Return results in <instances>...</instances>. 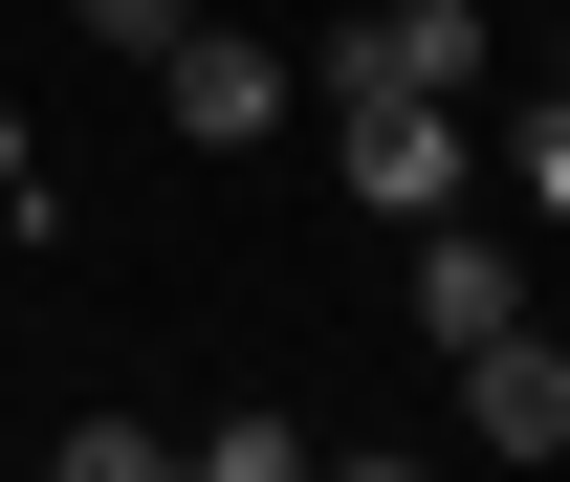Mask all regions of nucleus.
<instances>
[{
	"label": "nucleus",
	"instance_id": "f257e3e1",
	"mask_svg": "<svg viewBox=\"0 0 570 482\" xmlns=\"http://www.w3.org/2000/svg\"><path fill=\"white\" fill-rule=\"evenodd\" d=\"M330 176H352L373 219H439V198H483V154H461V88H352V110H330Z\"/></svg>",
	"mask_w": 570,
	"mask_h": 482
},
{
	"label": "nucleus",
	"instance_id": "f03ea898",
	"mask_svg": "<svg viewBox=\"0 0 570 482\" xmlns=\"http://www.w3.org/2000/svg\"><path fill=\"white\" fill-rule=\"evenodd\" d=\"M154 110H176L198 154H264L285 110H307V67H264L242 22H176V45H154Z\"/></svg>",
	"mask_w": 570,
	"mask_h": 482
},
{
	"label": "nucleus",
	"instance_id": "7ed1b4c3",
	"mask_svg": "<svg viewBox=\"0 0 570 482\" xmlns=\"http://www.w3.org/2000/svg\"><path fill=\"white\" fill-rule=\"evenodd\" d=\"M307 88H330V110H352V88H483V0H373V22L307 45Z\"/></svg>",
	"mask_w": 570,
	"mask_h": 482
},
{
	"label": "nucleus",
	"instance_id": "20e7f679",
	"mask_svg": "<svg viewBox=\"0 0 570 482\" xmlns=\"http://www.w3.org/2000/svg\"><path fill=\"white\" fill-rule=\"evenodd\" d=\"M461 439H483V461H570V351H549V307L461 351Z\"/></svg>",
	"mask_w": 570,
	"mask_h": 482
},
{
	"label": "nucleus",
	"instance_id": "39448f33",
	"mask_svg": "<svg viewBox=\"0 0 570 482\" xmlns=\"http://www.w3.org/2000/svg\"><path fill=\"white\" fill-rule=\"evenodd\" d=\"M417 329H439V351H483V329H527V242H483V219L439 198V219H417Z\"/></svg>",
	"mask_w": 570,
	"mask_h": 482
},
{
	"label": "nucleus",
	"instance_id": "423d86ee",
	"mask_svg": "<svg viewBox=\"0 0 570 482\" xmlns=\"http://www.w3.org/2000/svg\"><path fill=\"white\" fill-rule=\"evenodd\" d=\"M176 461H198V482H285V461H307V416H176Z\"/></svg>",
	"mask_w": 570,
	"mask_h": 482
},
{
	"label": "nucleus",
	"instance_id": "0eeeda50",
	"mask_svg": "<svg viewBox=\"0 0 570 482\" xmlns=\"http://www.w3.org/2000/svg\"><path fill=\"white\" fill-rule=\"evenodd\" d=\"M504 198H527V219H570V88H549V110H504Z\"/></svg>",
	"mask_w": 570,
	"mask_h": 482
},
{
	"label": "nucleus",
	"instance_id": "6e6552de",
	"mask_svg": "<svg viewBox=\"0 0 570 482\" xmlns=\"http://www.w3.org/2000/svg\"><path fill=\"white\" fill-rule=\"evenodd\" d=\"M88 45H110V67H154V45H176V22H198V0H67Z\"/></svg>",
	"mask_w": 570,
	"mask_h": 482
},
{
	"label": "nucleus",
	"instance_id": "1a4fd4ad",
	"mask_svg": "<svg viewBox=\"0 0 570 482\" xmlns=\"http://www.w3.org/2000/svg\"><path fill=\"white\" fill-rule=\"evenodd\" d=\"M0 219H22V242H67V198H45V154H22V110H0Z\"/></svg>",
	"mask_w": 570,
	"mask_h": 482
}]
</instances>
